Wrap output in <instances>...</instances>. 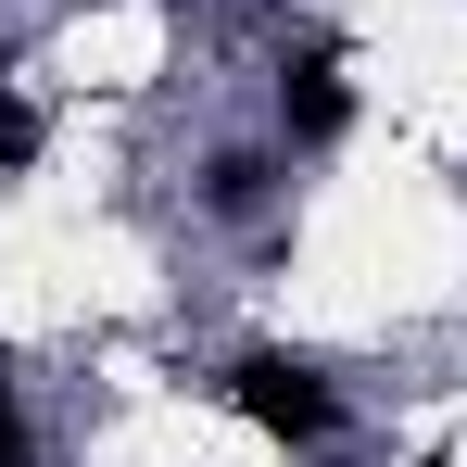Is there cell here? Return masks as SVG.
Returning <instances> with one entry per match:
<instances>
[{
	"instance_id": "4",
	"label": "cell",
	"mask_w": 467,
	"mask_h": 467,
	"mask_svg": "<svg viewBox=\"0 0 467 467\" xmlns=\"http://www.w3.org/2000/svg\"><path fill=\"white\" fill-rule=\"evenodd\" d=\"M13 164H38V114H26V101H0V177H13Z\"/></svg>"
},
{
	"instance_id": "1",
	"label": "cell",
	"mask_w": 467,
	"mask_h": 467,
	"mask_svg": "<svg viewBox=\"0 0 467 467\" xmlns=\"http://www.w3.org/2000/svg\"><path fill=\"white\" fill-rule=\"evenodd\" d=\"M228 404L265 430V442H316V430H328V379H316L304 354H240V367H228Z\"/></svg>"
},
{
	"instance_id": "5",
	"label": "cell",
	"mask_w": 467,
	"mask_h": 467,
	"mask_svg": "<svg viewBox=\"0 0 467 467\" xmlns=\"http://www.w3.org/2000/svg\"><path fill=\"white\" fill-rule=\"evenodd\" d=\"M13 442H26V417H13V367H0V467H13Z\"/></svg>"
},
{
	"instance_id": "2",
	"label": "cell",
	"mask_w": 467,
	"mask_h": 467,
	"mask_svg": "<svg viewBox=\"0 0 467 467\" xmlns=\"http://www.w3.org/2000/svg\"><path fill=\"white\" fill-rule=\"evenodd\" d=\"M278 114H291V140H341V127H354V88H341V51H304V64H291V77H278Z\"/></svg>"
},
{
	"instance_id": "3",
	"label": "cell",
	"mask_w": 467,
	"mask_h": 467,
	"mask_svg": "<svg viewBox=\"0 0 467 467\" xmlns=\"http://www.w3.org/2000/svg\"><path fill=\"white\" fill-rule=\"evenodd\" d=\"M265 177H278L265 152H215V177H202V190H215V215H253V202H265Z\"/></svg>"
}]
</instances>
